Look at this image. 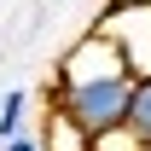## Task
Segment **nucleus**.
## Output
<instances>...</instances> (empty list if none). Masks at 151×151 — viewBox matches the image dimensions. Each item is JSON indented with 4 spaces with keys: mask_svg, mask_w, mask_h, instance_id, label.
<instances>
[{
    "mask_svg": "<svg viewBox=\"0 0 151 151\" xmlns=\"http://www.w3.org/2000/svg\"><path fill=\"white\" fill-rule=\"evenodd\" d=\"M128 105H134V76L122 64V52L99 29H87L52 76V111L87 139H99V134L128 128Z\"/></svg>",
    "mask_w": 151,
    "mask_h": 151,
    "instance_id": "obj_1",
    "label": "nucleus"
},
{
    "mask_svg": "<svg viewBox=\"0 0 151 151\" xmlns=\"http://www.w3.org/2000/svg\"><path fill=\"white\" fill-rule=\"evenodd\" d=\"M93 29L122 52V64H128L134 81L151 76V0H111V12H105Z\"/></svg>",
    "mask_w": 151,
    "mask_h": 151,
    "instance_id": "obj_2",
    "label": "nucleus"
},
{
    "mask_svg": "<svg viewBox=\"0 0 151 151\" xmlns=\"http://www.w3.org/2000/svg\"><path fill=\"white\" fill-rule=\"evenodd\" d=\"M29 116H35L29 87H6V93H0V139H18V134H29Z\"/></svg>",
    "mask_w": 151,
    "mask_h": 151,
    "instance_id": "obj_3",
    "label": "nucleus"
},
{
    "mask_svg": "<svg viewBox=\"0 0 151 151\" xmlns=\"http://www.w3.org/2000/svg\"><path fill=\"white\" fill-rule=\"evenodd\" d=\"M41 139H47V151H87V134L70 128L58 111H47V128H41Z\"/></svg>",
    "mask_w": 151,
    "mask_h": 151,
    "instance_id": "obj_4",
    "label": "nucleus"
},
{
    "mask_svg": "<svg viewBox=\"0 0 151 151\" xmlns=\"http://www.w3.org/2000/svg\"><path fill=\"white\" fill-rule=\"evenodd\" d=\"M128 134L139 145H151V76L134 81V105H128Z\"/></svg>",
    "mask_w": 151,
    "mask_h": 151,
    "instance_id": "obj_5",
    "label": "nucleus"
},
{
    "mask_svg": "<svg viewBox=\"0 0 151 151\" xmlns=\"http://www.w3.org/2000/svg\"><path fill=\"white\" fill-rule=\"evenodd\" d=\"M87 151H139V139H134L128 128H116V134H99V139H87Z\"/></svg>",
    "mask_w": 151,
    "mask_h": 151,
    "instance_id": "obj_6",
    "label": "nucleus"
},
{
    "mask_svg": "<svg viewBox=\"0 0 151 151\" xmlns=\"http://www.w3.org/2000/svg\"><path fill=\"white\" fill-rule=\"evenodd\" d=\"M0 151H47L41 134H18V139H0Z\"/></svg>",
    "mask_w": 151,
    "mask_h": 151,
    "instance_id": "obj_7",
    "label": "nucleus"
},
{
    "mask_svg": "<svg viewBox=\"0 0 151 151\" xmlns=\"http://www.w3.org/2000/svg\"><path fill=\"white\" fill-rule=\"evenodd\" d=\"M139 151H151V145H139Z\"/></svg>",
    "mask_w": 151,
    "mask_h": 151,
    "instance_id": "obj_8",
    "label": "nucleus"
}]
</instances>
